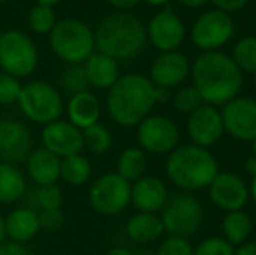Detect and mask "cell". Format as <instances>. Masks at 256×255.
Returning a JSON list of instances; mask_svg holds the SVG:
<instances>
[{
  "instance_id": "1",
  "label": "cell",
  "mask_w": 256,
  "mask_h": 255,
  "mask_svg": "<svg viewBox=\"0 0 256 255\" xmlns=\"http://www.w3.org/2000/svg\"><path fill=\"white\" fill-rule=\"evenodd\" d=\"M194 88L202 102L223 105L237 98L242 89V72L234 63L232 56L218 51L202 53L192 67Z\"/></svg>"
},
{
  "instance_id": "2",
  "label": "cell",
  "mask_w": 256,
  "mask_h": 255,
  "mask_svg": "<svg viewBox=\"0 0 256 255\" xmlns=\"http://www.w3.org/2000/svg\"><path fill=\"white\" fill-rule=\"evenodd\" d=\"M157 105V88L142 74H126L108 89L106 110L115 124L138 126Z\"/></svg>"
},
{
  "instance_id": "3",
  "label": "cell",
  "mask_w": 256,
  "mask_h": 255,
  "mask_svg": "<svg viewBox=\"0 0 256 255\" xmlns=\"http://www.w3.org/2000/svg\"><path fill=\"white\" fill-rule=\"evenodd\" d=\"M96 51L114 58L115 62H129L138 58L146 46V28L140 18L131 13H112L104 16L94 30Z\"/></svg>"
},
{
  "instance_id": "4",
  "label": "cell",
  "mask_w": 256,
  "mask_h": 255,
  "mask_svg": "<svg viewBox=\"0 0 256 255\" xmlns=\"http://www.w3.org/2000/svg\"><path fill=\"white\" fill-rule=\"evenodd\" d=\"M168 178L183 191H200L209 187L220 173L218 161L199 145H182L169 152L166 161Z\"/></svg>"
},
{
  "instance_id": "5",
  "label": "cell",
  "mask_w": 256,
  "mask_h": 255,
  "mask_svg": "<svg viewBox=\"0 0 256 255\" xmlns=\"http://www.w3.org/2000/svg\"><path fill=\"white\" fill-rule=\"evenodd\" d=\"M49 37V48L64 65H82L96 51L94 30L78 18L58 20Z\"/></svg>"
},
{
  "instance_id": "6",
  "label": "cell",
  "mask_w": 256,
  "mask_h": 255,
  "mask_svg": "<svg viewBox=\"0 0 256 255\" xmlns=\"http://www.w3.org/2000/svg\"><path fill=\"white\" fill-rule=\"evenodd\" d=\"M18 107L30 123L42 126L61 119L64 114V100L61 91L51 82L40 79L23 84Z\"/></svg>"
},
{
  "instance_id": "7",
  "label": "cell",
  "mask_w": 256,
  "mask_h": 255,
  "mask_svg": "<svg viewBox=\"0 0 256 255\" xmlns=\"http://www.w3.org/2000/svg\"><path fill=\"white\" fill-rule=\"evenodd\" d=\"M40 53L35 41L21 30L0 32V70L16 79H28L35 74Z\"/></svg>"
},
{
  "instance_id": "8",
  "label": "cell",
  "mask_w": 256,
  "mask_h": 255,
  "mask_svg": "<svg viewBox=\"0 0 256 255\" xmlns=\"http://www.w3.org/2000/svg\"><path fill=\"white\" fill-rule=\"evenodd\" d=\"M162 225L171 236L188 238L200 229L204 222V208L199 199L190 194H176L162 208Z\"/></svg>"
},
{
  "instance_id": "9",
  "label": "cell",
  "mask_w": 256,
  "mask_h": 255,
  "mask_svg": "<svg viewBox=\"0 0 256 255\" xmlns=\"http://www.w3.org/2000/svg\"><path fill=\"white\" fill-rule=\"evenodd\" d=\"M131 204V184L117 173H104L89 189V206L100 215L114 217Z\"/></svg>"
},
{
  "instance_id": "10",
  "label": "cell",
  "mask_w": 256,
  "mask_h": 255,
  "mask_svg": "<svg viewBox=\"0 0 256 255\" xmlns=\"http://www.w3.org/2000/svg\"><path fill=\"white\" fill-rule=\"evenodd\" d=\"M234 21L226 13L212 9L199 16V20L192 27V41L204 53L216 51L218 48L225 46L232 39Z\"/></svg>"
},
{
  "instance_id": "11",
  "label": "cell",
  "mask_w": 256,
  "mask_h": 255,
  "mask_svg": "<svg viewBox=\"0 0 256 255\" xmlns=\"http://www.w3.org/2000/svg\"><path fill=\"white\" fill-rule=\"evenodd\" d=\"M140 149L150 154H168L180 142V129L166 116H148L138 124Z\"/></svg>"
},
{
  "instance_id": "12",
  "label": "cell",
  "mask_w": 256,
  "mask_h": 255,
  "mask_svg": "<svg viewBox=\"0 0 256 255\" xmlns=\"http://www.w3.org/2000/svg\"><path fill=\"white\" fill-rule=\"evenodd\" d=\"M34 150L30 128L18 119H0V163L21 164Z\"/></svg>"
},
{
  "instance_id": "13",
  "label": "cell",
  "mask_w": 256,
  "mask_h": 255,
  "mask_svg": "<svg viewBox=\"0 0 256 255\" xmlns=\"http://www.w3.org/2000/svg\"><path fill=\"white\" fill-rule=\"evenodd\" d=\"M223 129L240 140V142H253L256 138V100L248 96H237L225 103L222 110Z\"/></svg>"
},
{
  "instance_id": "14",
  "label": "cell",
  "mask_w": 256,
  "mask_h": 255,
  "mask_svg": "<svg viewBox=\"0 0 256 255\" xmlns=\"http://www.w3.org/2000/svg\"><path fill=\"white\" fill-rule=\"evenodd\" d=\"M146 28V41L160 53L176 51L185 41V25L182 18L171 9L157 13Z\"/></svg>"
},
{
  "instance_id": "15",
  "label": "cell",
  "mask_w": 256,
  "mask_h": 255,
  "mask_svg": "<svg viewBox=\"0 0 256 255\" xmlns=\"http://www.w3.org/2000/svg\"><path fill=\"white\" fill-rule=\"evenodd\" d=\"M209 197L214 206L230 213L246 206L250 199V187L239 175L225 171L216 175L214 180L209 184Z\"/></svg>"
},
{
  "instance_id": "16",
  "label": "cell",
  "mask_w": 256,
  "mask_h": 255,
  "mask_svg": "<svg viewBox=\"0 0 256 255\" xmlns=\"http://www.w3.org/2000/svg\"><path fill=\"white\" fill-rule=\"evenodd\" d=\"M42 147L58 156L60 159L74 156L84 150L82 131L66 119H58L42 128Z\"/></svg>"
},
{
  "instance_id": "17",
  "label": "cell",
  "mask_w": 256,
  "mask_h": 255,
  "mask_svg": "<svg viewBox=\"0 0 256 255\" xmlns=\"http://www.w3.org/2000/svg\"><path fill=\"white\" fill-rule=\"evenodd\" d=\"M186 129H188L194 145H199L202 149H208L216 142H220L223 131H225L222 114L212 105H200L197 110H194L188 117Z\"/></svg>"
},
{
  "instance_id": "18",
  "label": "cell",
  "mask_w": 256,
  "mask_h": 255,
  "mask_svg": "<svg viewBox=\"0 0 256 255\" xmlns=\"http://www.w3.org/2000/svg\"><path fill=\"white\" fill-rule=\"evenodd\" d=\"M190 74L188 60L178 51L160 53L152 62L150 67V81L157 88H164L171 91L180 86Z\"/></svg>"
},
{
  "instance_id": "19",
  "label": "cell",
  "mask_w": 256,
  "mask_h": 255,
  "mask_svg": "<svg viewBox=\"0 0 256 255\" xmlns=\"http://www.w3.org/2000/svg\"><path fill=\"white\" fill-rule=\"evenodd\" d=\"M169 199L166 184L152 175H143L131 185V204L143 213H157L162 211Z\"/></svg>"
},
{
  "instance_id": "20",
  "label": "cell",
  "mask_w": 256,
  "mask_h": 255,
  "mask_svg": "<svg viewBox=\"0 0 256 255\" xmlns=\"http://www.w3.org/2000/svg\"><path fill=\"white\" fill-rule=\"evenodd\" d=\"M64 114H66L68 123L84 131L86 128L100 123L102 102L91 89H88V91L77 93L68 98V102L64 103Z\"/></svg>"
},
{
  "instance_id": "21",
  "label": "cell",
  "mask_w": 256,
  "mask_h": 255,
  "mask_svg": "<svg viewBox=\"0 0 256 255\" xmlns=\"http://www.w3.org/2000/svg\"><path fill=\"white\" fill-rule=\"evenodd\" d=\"M26 175L35 185H52L60 180L61 159L48 149H34L24 161Z\"/></svg>"
},
{
  "instance_id": "22",
  "label": "cell",
  "mask_w": 256,
  "mask_h": 255,
  "mask_svg": "<svg viewBox=\"0 0 256 255\" xmlns=\"http://www.w3.org/2000/svg\"><path fill=\"white\" fill-rule=\"evenodd\" d=\"M6 218V232L7 239L12 243H23L34 239L40 231V222H38V211L32 210L28 206H20L10 211Z\"/></svg>"
},
{
  "instance_id": "23",
  "label": "cell",
  "mask_w": 256,
  "mask_h": 255,
  "mask_svg": "<svg viewBox=\"0 0 256 255\" xmlns=\"http://www.w3.org/2000/svg\"><path fill=\"white\" fill-rule=\"evenodd\" d=\"M82 65H84L86 75H88L89 88L108 91L120 77L118 62H115L114 58L103 55V53L94 51Z\"/></svg>"
},
{
  "instance_id": "24",
  "label": "cell",
  "mask_w": 256,
  "mask_h": 255,
  "mask_svg": "<svg viewBox=\"0 0 256 255\" xmlns=\"http://www.w3.org/2000/svg\"><path fill=\"white\" fill-rule=\"evenodd\" d=\"M164 225L157 213H143L138 211L132 215L126 224V234L131 241L146 245V243L157 241L164 234Z\"/></svg>"
},
{
  "instance_id": "25",
  "label": "cell",
  "mask_w": 256,
  "mask_h": 255,
  "mask_svg": "<svg viewBox=\"0 0 256 255\" xmlns=\"http://www.w3.org/2000/svg\"><path fill=\"white\" fill-rule=\"evenodd\" d=\"M26 191V175L16 164L0 163V204H12L23 199Z\"/></svg>"
},
{
  "instance_id": "26",
  "label": "cell",
  "mask_w": 256,
  "mask_h": 255,
  "mask_svg": "<svg viewBox=\"0 0 256 255\" xmlns=\"http://www.w3.org/2000/svg\"><path fill=\"white\" fill-rule=\"evenodd\" d=\"M92 177V164L86 154L78 152L61 159L60 166V180L72 187L86 185Z\"/></svg>"
},
{
  "instance_id": "27",
  "label": "cell",
  "mask_w": 256,
  "mask_h": 255,
  "mask_svg": "<svg viewBox=\"0 0 256 255\" xmlns=\"http://www.w3.org/2000/svg\"><path fill=\"white\" fill-rule=\"evenodd\" d=\"M223 238L232 246H239L248 241V238L253 232V220L242 210L230 211L223 218Z\"/></svg>"
},
{
  "instance_id": "28",
  "label": "cell",
  "mask_w": 256,
  "mask_h": 255,
  "mask_svg": "<svg viewBox=\"0 0 256 255\" xmlns=\"http://www.w3.org/2000/svg\"><path fill=\"white\" fill-rule=\"evenodd\" d=\"M26 199L24 206L35 211L44 210H60L63 204V191L58 184L52 185H35L32 191H26L23 196Z\"/></svg>"
},
{
  "instance_id": "29",
  "label": "cell",
  "mask_w": 256,
  "mask_h": 255,
  "mask_svg": "<svg viewBox=\"0 0 256 255\" xmlns=\"http://www.w3.org/2000/svg\"><path fill=\"white\" fill-rule=\"evenodd\" d=\"M146 170V154L140 147H128L120 152L117 159V171L115 173L120 175L124 180L129 184L145 175Z\"/></svg>"
},
{
  "instance_id": "30",
  "label": "cell",
  "mask_w": 256,
  "mask_h": 255,
  "mask_svg": "<svg viewBox=\"0 0 256 255\" xmlns=\"http://www.w3.org/2000/svg\"><path fill=\"white\" fill-rule=\"evenodd\" d=\"M56 88L61 91V95L64 93L68 96L88 91L89 81H88V75H86L84 65H64L60 77H58Z\"/></svg>"
},
{
  "instance_id": "31",
  "label": "cell",
  "mask_w": 256,
  "mask_h": 255,
  "mask_svg": "<svg viewBox=\"0 0 256 255\" xmlns=\"http://www.w3.org/2000/svg\"><path fill=\"white\" fill-rule=\"evenodd\" d=\"M82 138H84V149H88L94 156H103L112 149V133L104 124L96 123L92 126L86 128L82 131Z\"/></svg>"
},
{
  "instance_id": "32",
  "label": "cell",
  "mask_w": 256,
  "mask_h": 255,
  "mask_svg": "<svg viewBox=\"0 0 256 255\" xmlns=\"http://www.w3.org/2000/svg\"><path fill=\"white\" fill-rule=\"evenodd\" d=\"M58 23V14L54 11V7L48 6H38L35 4L26 16V25L30 28V32L37 35H49L54 25Z\"/></svg>"
},
{
  "instance_id": "33",
  "label": "cell",
  "mask_w": 256,
  "mask_h": 255,
  "mask_svg": "<svg viewBox=\"0 0 256 255\" xmlns=\"http://www.w3.org/2000/svg\"><path fill=\"white\" fill-rule=\"evenodd\" d=\"M232 60L242 74L246 72V74L256 75V37L248 35L240 39L234 48Z\"/></svg>"
},
{
  "instance_id": "34",
  "label": "cell",
  "mask_w": 256,
  "mask_h": 255,
  "mask_svg": "<svg viewBox=\"0 0 256 255\" xmlns=\"http://www.w3.org/2000/svg\"><path fill=\"white\" fill-rule=\"evenodd\" d=\"M172 105L178 112L182 114H192L194 110H197L200 105H204L202 98H200L199 91L194 86H186L182 88L172 98Z\"/></svg>"
},
{
  "instance_id": "35",
  "label": "cell",
  "mask_w": 256,
  "mask_h": 255,
  "mask_svg": "<svg viewBox=\"0 0 256 255\" xmlns=\"http://www.w3.org/2000/svg\"><path fill=\"white\" fill-rule=\"evenodd\" d=\"M21 88H23V84H21L20 79L0 70V105L7 107L18 103Z\"/></svg>"
},
{
  "instance_id": "36",
  "label": "cell",
  "mask_w": 256,
  "mask_h": 255,
  "mask_svg": "<svg viewBox=\"0 0 256 255\" xmlns=\"http://www.w3.org/2000/svg\"><path fill=\"white\" fill-rule=\"evenodd\" d=\"M236 248L220 236H211L194 248V255H234Z\"/></svg>"
},
{
  "instance_id": "37",
  "label": "cell",
  "mask_w": 256,
  "mask_h": 255,
  "mask_svg": "<svg viewBox=\"0 0 256 255\" xmlns=\"http://www.w3.org/2000/svg\"><path fill=\"white\" fill-rule=\"evenodd\" d=\"M155 255H194V246L186 238L180 236H169L160 243Z\"/></svg>"
},
{
  "instance_id": "38",
  "label": "cell",
  "mask_w": 256,
  "mask_h": 255,
  "mask_svg": "<svg viewBox=\"0 0 256 255\" xmlns=\"http://www.w3.org/2000/svg\"><path fill=\"white\" fill-rule=\"evenodd\" d=\"M38 222H40V229L48 232H56L64 225V215L60 210H44L38 211Z\"/></svg>"
},
{
  "instance_id": "39",
  "label": "cell",
  "mask_w": 256,
  "mask_h": 255,
  "mask_svg": "<svg viewBox=\"0 0 256 255\" xmlns=\"http://www.w3.org/2000/svg\"><path fill=\"white\" fill-rule=\"evenodd\" d=\"M216 6L218 11H223V13H236V11H240L242 7L248 6L250 0H211Z\"/></svg>"
},
{
  "instance_id": "40",
  "label": "cell",
  "mask_w": 256,
  "mask_h": 255,
  "mask_svg": "<svg viewBox=\"0 0 256 255\" xmlns=\"http://www.w3.org/2000/svg\"><path fill=\"white\" fill-rule=\"evenodd\" d=\"M0 255H30L24 245L12 241H6L0 245Z\"/></svg>"
},
{
  "instance_id": "41",
  "label": "cell",
  "mask_w": 256,
  "mask_h": 255,
  "mask_svg": "<svg viewBox=\"0 0 256 255\" xmlns=\"http://www.w3.org/2000/svg\"><path fill=\"white\" fill-rule=\"evenodd\" d=\"M142 0H106V4H110L114 9L122 11V13H128L129 9L136 7Z\"/></svg>"
},
{
  "instance_id": "42",
  "label": "cell",
  "mask_w": 256,
  "mask_h": 255,
  "mask_svg": "<svg viewBox=\"0 0 256 255\" xmlns=\"http://www.w3.org/2000/svg\"><path fill=\"white\" fill-rule=\"evenodd\" d=\"M234 255H256V241H246L239 245Z\"/></svg>"
},
{
  "instance_id": "43",
  "label": "cell",
  "mask_w": 256,
  "mask_h": 255,
  "mask_svg": "<svg viewBox=\"0 0 256 255\" xmlns=\"http://www.w3.org/2000/svg\"><path fill=\"white\" fill-rule=\"evenodd\" d=\"M208 2L209 0H178V4H182L183 7H188V9H199Z\"/></svg>"
},
{
  "instance_id": "44",
  "label": "cell",
  "mask_w": 256,
  "mask_h": 255,
  "mask_svg": "<svg viewBox=\"0 0 256 255\" xmlns=\"http://www.w3.org/2000/svg\"><path fill=\"white\" fill-rule=\"evenodd\" d=\"M244 168H246V171L251 175V177H254L256 175V157H250V159H246V163H244Z\"/></svg>"
},
{
  "instance_id": "45",
  "label": "cell",
  "mask_w": 256,
  "mask_h": 255,
  "mask_svg": "<svg viewBox=\"0 0 256 255\" xmlns=\"http://www.w3.org/2000/svg\"><path fill=\"white\" fill-rule=\"evenodd\" d=\"M106 255H131V250H128L126 246H114L112 250H108Z\"/></svg>"
},
{
  "instance_id": "46",
  "label": "cell",
  "mask_w": 256,
  "mask_h": 255,
  "mask_svg": "<svg viewBox=\"0 0 256 255\" xmlns=\"http://www.w3.org/2000/svg\"><path fill=\"white\" fill-rule=\"evenodd\" d=\"M7 241V232H6V218L0 215V245Z\"/></svg>"
},
{
  "instance_id": "47",
  "label": "cell",
  "mask_w": 256,
  "mask_h": 255,
  "mask_svg": "<svg viewBox=\"0 0 256 255\" xmlns=\"http://www.w3.org/2000/svg\"><path fill=\"white\" fill-rule=\"evenodd\" d=\"M61 2L63 0H35V4H38V6H48V7H54Z\"/></svg>"
},
{
  "instance_id": "48",
  "label": "cell",
  "mask_w": 256,
  "mask_h": 255,
  "mask_svg": "<svg viewBox=\"0 0 256 255\" xmlns=\"http://www.w3.org/2000/svg\"><path fill=\"white\" fill-rule=\"evenodd\" d=\"M250 197L254 201V204H256V175L253 177V180H251V185H250Z\"/></svg>"
},
{
  "instance_id": "49",
  "label": "cell",
  "mask_w": 256,
  "mask_h": 255,
  "mask_svg": "<svg viewBox=\"0 0 256 255\" xmlns=\"http://www.w3.org/2000/svg\"><path fill=\"white\" fill-rule=\"evenodd\" d=\"M131 255H155V252H152V250H148V248H140V250H136V252H131Z\"/></svg>"
},
{
  "instance_id": "50",
  "label": "cell",
  "mask_w": 256,
  "mask_h": 255,
  "mask_svg": "<svg viewBox=\"0 0 256 255\" xmlns=\"http://www.w3.org/2000/svg\"><path fill=\"white\" fill-rule=\"evenodd\" d=\"M146 4H150V6H155V7H158V6H164V4H168L169 0H145Z\"/></svg>"
},
{
  "instance_id": "51",
  "label": "cell",
  "mask_w": 256,
  "mask_h": 255,
  "mask_svg": "<svg viewBox=\"0 0 256 255\" xmlns=\"http://www.w3.org/2000/svg\"><path fill=\"white\" fill-rule=\"evenodd\" d=\"M253 152H254V157H256V138L253 140Z\"/></svg>"
},
{
  "instance_id": "52",
  "label": "cell",
  "mask_w": 256,
  "mask_h": 255,
  "mask_svg": "<svg viewBox=\"0 0 256 255\" xmlns=\"http://www.w3.org/2000/svg\"><path fill=\"white\" fill-rule=\"evenodd\" d=\"M4 2H7V0H0V4H4Z\"/></svg>"
},
{
  "instance_id": "53",
  "label": "cell",
  "mask_w": 256,
  "mask_h": 255,
  "mask_svg": "<svg viewBox=\"0 0 256 255\" xmlns=\"http://www.w3.org/2000/svg\"><path fill=\"white\" fill-rule=\"evenodd\" d=\"M254 82H256V75H254Z\"/></svg>"
}]
</instances>
